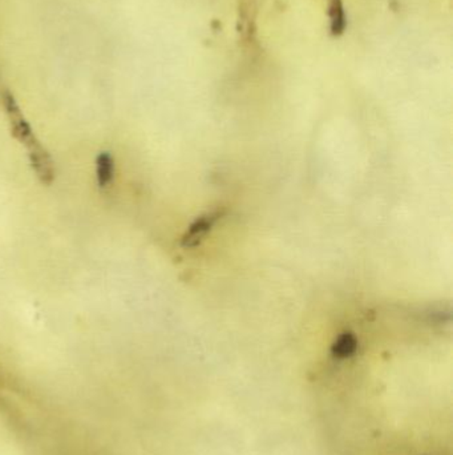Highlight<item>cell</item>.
<instances>
[{
	"instance_id": "6da1fadb",
	"label": "cell",
	"mask_w": 453,
	"mask_h": 455,
	"mask_svg": "<svg viewBox=\"0 0 453 455\" xmlns=\"http://www.w3.org/2000/svg\"><path fill=\"white\" fill-rule=\"evenodd\" d=\"M28 157L32 169L43 184L50 185L55 180V165L50 159V153L43 148L38 140L27 147Z\"/></svg>"
},
{
	"instance_id": "7a4b0ae2",
	"label": "cell",
	"mask_w": 453,
	"mask_h": 455,
	"mask_svg": "<svg viewBox=\"0 0 453 455\" xmlns=\"http://www.w3.org/2000/svg\"><path fill=\"white\" fill-rule=\"evenodd\" d=\"M6 105H7V112L11 119L13 135L15 136V139L19 140L22 144H25V148L29 147L31 144H34L38 140L32 132V128L25 121V117L20 114L16 103L11 96L7 98Z\"/></svg>"
},
{
	"instance_id": "3957f363",
	"label": "cell",
	"mask_w": 453,
	"mask_h": 455,
	"mask_svg": "<svg viewBox=\"0 0 453 455\" xmlns=\"http://www.w3.org/2000/svg\"><path fill=\"white\" fill-rule=\"evenodd\" d=\"M219 216H221L219 212H215V213H208V215L201 216L200 218H197L190 225L187 233L184 235V237L181 240V245L184 248L197 246L201 242L202 239L208 235V232L213 228Z\"/></svg>"
},
{
	"instance_id": "277c9868",
	"label": "cell",
	"mask_w": 453,
	"mask_h": 455,
	"mask_svg": "<svg viewBox=\"0 0 453 455\" xmlns=\"http://www.w3.org/2000/svg\"><path fill=\"white\" fill-rule=\"evenodd\" d=\"M114 164L111 153L102 152L96 160V176L101 188L108 187L114 180Z\"/></svg>"
},
{
	"instance_id": "5b68a950",
	"label": "cell",
	"mask_w": 453,
	"mask_h": 455,
	"mask_svg": "<svg viewBox=\"0 0 453 455\" xmlns=\"http://www.w3.org/2000/svg\"><path fill=\"white\" fill-rule=\"evenodd\" d=\"M356 350H358V340L353 336V333H350V331L342 333L337 338V341L334 342L332 349H331L332 355L337 358L351 357L353 354L356 353Z\"/></svg>"
},
{
	"instance_id": "8992f818",
	"label": "cell",
	"mask_w": 453,
	"mask_h": 455,
	"mask_svg": "<svg viewBox=\"0 0 453 455\" xmlns=\"http://www.w3.org/2000/svg\"><path fill=\"white\" fill-rule=\"evenodd\" d=\"M330 19H331V32L334 35L343 34V31L346 28V15H344L342 0H331Z\"/></svg>"
}]
</instances>
